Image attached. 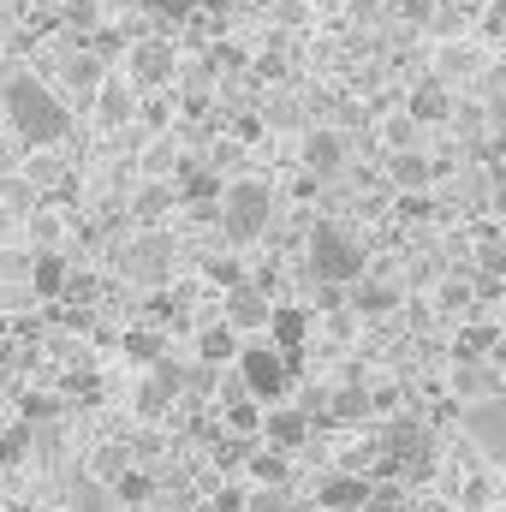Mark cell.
<instances>
[{"label":"cell","mask_w":506,"mask_h":512,"mask_svg":"<svg viewBox=\"0 0 506 512\" xmlns=\"http://www.w3.org/2000/svg\"><path fill=\"white\" fill-rule=\"evenodd\" d=\"M126 358L155 370V364H161V334H155V328H131L126 334Z\"/></svg>","instance_id":"cell-26"},{"label":"cell","mask_w":506,"mask_h":512,"mask_svg":"<svg viewBox=\"0 0 506 512\" xmlns=\"http://www.w3.org/2000/svg\"><path fill=\"white\" fill-rule=\"evenodd\" d=\"M364 512H399V501H393V495H376V501H370Z\"/></svg>","instance_id":"cell-37"},{"label":"cell","mask_w":506,"mask_h":512,"mask_svg":"<svg viewBox=\"0 0 506 512\" xmlns=\"http://www.w3.org/2000/svg\"><path fill=\"white\" fill-rule=\"evenodd\" d=\"M90 108H96V120H102V126H131V120H137V90H131L126 78H108V84L96 90V102H90Z\"/></svg>","instance_id":"cell-17"},{"label":"cell","mask_w":506,"mask_h":512,"mask_svg":"<svg viewBox=\"0 0 506 512\" xmlns=\"http://www.w3.org/2000/svg\"><path fill=\"white\" fill-rule=\"evenodd\" d=\"M245 471H251V483H262V489H286V477H292V453H280V447H256L251 459H245Z\"/></svg>","instance_id":"cell-21"},{"label":"cell","mask_w":506,"mask_h":512,"mask_svg":"<svg viewBox=\"0 0 506 512\" xmlns=\"http://www.w3.org/2000/svg\"><path fill=\"white\" fill-rule=\"evenodd\" d=\"M310 280H322V286H340V292H352L358 280H364V268H370V251H364V239L352 233V227H340V221H316L310 227Z\"/></svg>","instance_id":"cell-2"},{"label":"cell","mask_w":506,"mask_h":512,"mask_svg":"<svg viewBox=\"0 0 506 512\" xmlns=\"http://www.w3.org/2000/svg\"><path fill=\"white\" fill-rule=\"evenodd\" d=\"M197 6H203V0H143V12H155V18H173V24H179V18H191Z\"/></svg>","instance_id":"cell-31"},{"label":"cell","mask_w":506,"mask_h":512,"mask_svg":"<svg viewBox=\"0 0 506 512\" xmlns=\"http://www.w3.org/2000/svg\"><path fill=\"white\" fill-rule=\"evenodd\" d=\"M66 280H72L66 256H60V251H36V262H30V292H36V298H60V292H66Z\"/></svg>","instance_id":"cell-20"},{"label":"cell","mask_w":506,"mask_h":512,"mask_svg":"<svg viewBox=\"0 0 506 512\" xmlns=\"http://www.w3.org/2000/svg\"><path fill=\"white\" fill-rule=\"evenodd\" d=\"M245 512H286V501H280V489H262V495L245 501Z\"/></svg>","instance_id":"cell-33"},{"label":"cell","mask_w":506,"mask_h":512,"mask_svg":"<svg viewBox=\"0 0 506 512\" xmlns=\"http://www.w3.org/2000/svg\"><path fill=\"white\" fill-rule=\"evenodd\" d=\"M364 405H370V399H364L358 387H346V393H334V417H358Z\"/></svg>","instance_id":"cell-32"},{"label":"cell","mask_w":506,"mask_h":512,"mask_svg":"<svg viewBox=\"0 0 506 512\" xmlns=\"http://www.w3.org/2000/svg\"><path fill=\"white\" fill-rule=\"evenodd\" d=\"M245 501H251L245 489H221V501H215V512H245Z\"/></svg>","instance_id":"cell-34"},{"label":"cell","mask_w":506,"mask_h":512,"mask_svg":"<svg viewBox=\"0 0 506 512\" xmlns=\"http://www.w3.org/2000/svg\"><path fill=\"white\" fill-rule=\"evenodd\" d=\"M72 24H96V6L90 0H72Z\"/></svg>","instance_id":"cell-36"},{"label":"cell","mask_w":506,"mask_h":512,"mask_svg":"<svg viewBox=\"0 0 506 512\" xmlns=\"http://www.w3.org/2000/svg\"><path fill=\"white\" fill-rule=\"evenodd\" d=\"M66 84H72V90H78L84 102H96V90L108 84V60H102V54H96V48L84 42V48H78V54L66 60Z\"/></svg>","instance_id":"cell-19"},{"label":"cell","mask_w":506,"mask_h":512,"mask_svg":"<svg viewBox=\"0 0 506 512\" xmlns=\"http://www.w3.org/2000/svg\"><path fill=\"white\" fill-rule=\"evenodd\" d=\"M30 429H36V423H24V417L0 429V465H18V459L30 453Z\"/></svg>","instance_id":"cell-27"},{"label":"cell","mask_w":506,"mask_h":512,"mask_svg":"<svg viewBox=\"0 0 506 512\" xmlns=\"http://www.w3.org/2000/svg\"><path fill=\"white\" fill-rule=\"evenodd\" d=\"M60 411V399L54 393H24V423H48Z\"/></svg>","instance_id":"cell-30"},{"label":"cell","mask_w":506,"mask_h":512,"mask_svg":"<svg viewBox=\"0 0 506 512\" xmlns=\"http://www.w3.org/2000/svg\"><path fill=\"white\" fill-rule=\"evenodd\" d=\"M0 108H6V126H12V137H18L24 149H60L66 131H72L66 102H60L42 78H12L6 96H0Z\"/></svg>","instance_id":"cell-1"},{"label":"cell","mask_w":506,"mask_h":512,"mask_svg":"<svg viewBox=\"0 0 506 512\" xmlns=\"http://www.w3.org/2000/svg\"><path fill=\"white\" fill-rule=\"evenodd\" d=\"M173 203H179V185H173V179H149V185L137 191L131 215H137V221H155V215H167Z\"/></svg>","instance_id":"cell-22"},{"label":"cell","mask_w":506,"mask_h":512,"mask_svg":"<svg viewBox=\"0 0 506 512\" xmlns=\"http://www.w3.org/2000/svg\"><path fill=\"white\" fill-rule=\"evenodd\" d=\"M6 6H30V0H6Z\"/></svg>","instance_id":"cell-38"},{"label":"cell","mask_w":506,"mask_h":512,"mask_svg":"<svg viewBox=\"0 0 506 512\" xmlns=\"http://www.w3.org/2000/svg\"><path fill=\"white\" fill-rule=\"evenodd\" d=\"M441 304H447V310H465V304H471V286H447Z\"/></svg>","instance_id":"cell-35"},{"label":"cell","mask_w":506,"mask_h":512,"mask_svg":"<svg viewBox=\"0 0 506 512\" xmlns=\"http://www.w3.org/2000/svg\"><path fill=\"white\" fill-rule=\"evenodd\" d=\"M465 435H471V447L489 459V465H506V399H477V405H465Z\"/></svg>","instance_id":"cell-6"},{"label":"cell","mask_w":506,"mask_h":512,"mask_svg":"<svg viewBox=\"0 0 506 512\" xmlns=\"http://www.w3.org/2000/svg\"><path fill=\"white\" fill-rule=\"evenodd\" d=\"M376 501V489H370V477H358V471H334V477H322V489H316V507L322 512H364Z\"/></svg>","instance_id":"cell-11"},{"label":"cell","mask_w":506,"mask_h":512,"mask_svg":"<svg viewBox=\"0 0 506 512\" xmlns=\"http://www.w3.org/2000/svg\"><path fill=\"white\" fill-rule=\"evenodd\" d=\"M417 131H423V126H417L405 108H399L393 120H381V143H387V155H399V149H417Z\"/></svg>","instance_id":"cell-24"},{"label":"cell","mask_w":506,"mask_h":512,"mask_svg":"<svg viewBox=\"0 0 506 512\" xmlns=\"http://www.w3.org/2000/svg\"><path fill=\"white\" fill-rule=\"evenodd\" d=\"M173 72H179V48L173 42H155V36L126 42V84L131 90H161V84H173Z\"/></svg>","instance_id":"cell-5"},{"label":"cell","mask_w":506,"mask_h":512,"mask_svg":"<svg viewBox=\"0 0 506 512\" xmlns=\"http://www.w3.org/2000/svg\"><path fill=\"white\" fill-rule=\"evenodd\" d=\"M149 495H155V477H149V471H137V465L114 483V501H120V507H143Z\"/></svg>","instance_id":"cell-25"},{"label":"cell","mask_w":506,"mask_h":512,"mask_svg":"<svg viewBox=\"0 0 506 512\" xmlns=\"http://www.w3.org/2000/svg\"><path fill=\"white\" fill-rule=\"evenodd\" d=\"M387 185L405 191V197H423L435 185V161L423 149H399V155H387Z\"/></svg>","instance_id":"cell-12"},{"label":"cell","mask_w":506,"mask_h":512,"mask_svg":"<svg viewBox=\"0 0 506 512\" xmlns=\"http://www.w3.org/2000/svg\"><path fill=\"white\" fill-rule=\"evenodd\" d=\"M483 42H471V36H453V42H435V78L441 84H471V78H483Z\"/></svg>","instance_id":"cell-7"},{"label":"cell","mask_w":506,"mask_h":512,"mask_svg":"<svg viewBox=\"0 0 506 512\" xmlns=\"http://www.w3.org/2000/svg\"><path fill=\"white\" fill-rule=\"evenodd\" d=\"M239 352H245L239 328H227V322H209V328H197V364H203V370L239 364Z\"/></svg>","instance_id":"cell-14"},{"label":"cell","mask_w":506,"mask_h":512,"mask_svg":"<svg viewBox=\"0 0 506 512\" xmlns=\"http://www.w3.org/2000/svg\"><path fill=\"white\" fill-rule=\"evenodd\" d=\"M137 167H143V179H179V167H185V155H179V137H173V131H155V137L143 143Z\"/></svg>","instance_id":"cell-16"},{"label":"cell","mask_w":506,"mask_h":512,"mask_svg":"<svg viewBox=\"0 0 506 512\" xmlns=\"http://www.w3.org/2000/svg\"><path fill=\"white\" fill-rule=\"evenodd\" d=\"M298 161H304V173H316V179H340V173H346V137H340L334 126L304 131Z\"/></svg>","instance_id":"cell-8"},{"label":"cell","mask_w":506,"mask_h":512,"mask_svg":"<svg viewBox=\"0 0 506 512\" xmlns=\"http://www.w3.org/2000/svg\"><path fill=\"white\" fill-rule=\"evenodd\" d=\"M405 114H411L417 126H447V120H453V84H441L435 72L417 78V84L405 90Z\"/></svg>","instance_id":"cell-10"},{"label":"cell","mask_w":506,"mask_h":512,"mask_svg":"<svg viewBox=\"0 0 506 512\" xmlns=\"http://www.w3.org/2000/svg\"><path fill=\"white\" fill-rule=\"evenodd\" d=\"M262 441L280 447V453H298V447L310 441V417H304L298 405H268V417H262Z\"/></svg>","instance_id":"cell-13"},{"label":"cell","mask_w":506,"mask_h":512,"mask_svg":"<svg viewBox=\"0 0 506 512\" xmlns=\"http://www.w3.org/2000/svg\"><path fill=\"white\" fill-rule=\"evenodd\" d=\"M268 340L298 364V346L310 340V310L304 304H274V322H268Z\"/></svg>","instance_id":"cell-15"},{"label":"cell","mask_w":506,"mask_h":512,"mask_svg":"<svg viewBox=\"0 0 506 512\" xmlns=\"http://www.w3.org/2000/svg\"><path fill=\"white\" fill-rule=\"evenodd\" d=\"M233 370H239V382L251 387L256 405H280V399H286V387H292V376H298V364H292L274 340H256V346H245Z\"/></svg>","instance_id":"cell-4"},{"label":"cell","mask_w":506,"mask_h":512,"mask_svg":"<svg viewBox=\"0 0 506 512\" xmlns=\"http://www.w3.org/2000/svg\"><path fill=\"white\" fill-rule=\"evenodd\" d=\"M453 393H459L465 405L495 399V393H501V382H495V364H489V358H459V370H453Z\"/></svg>","instance_id":"cell-18"},{"label":"cell","mask_w":506,"mask_h":512,"mask_svg":"<svg viewBox=\"0 0 506 512\" xmlns=\"http://www.w3.org/2000/svg\"><path fill=\"white\" fill-rule=\"evenodd\" d=\"M126 471H131V453H126V447H102V453H96V477H108V483H120Z\"/></svg>","instance_id":"cell-29"},{"label":"cell","mask_w":506,"mask_h":512,"mask_svg":"<svg viewBox=\"0 0 506 512\" xmlns=\"http://www.w3.org/2000/svg\"><path fill=\"white\" fill-rule=\"evenodd\" d=\"M477 262H483V274L495 280L506 268V245H501V227H483V239H477Z\"/></svg>","instance_id":"cell-28"},{"label":"cell","mask_w":506,"mask_h":512,"mask_svg":"<svg viewBox=\"0 0 506 512\" xmlns=\"http://www.w3.org/2000/svg\"><path fill=\"white\" fill-rule=\"evenodd\" d=\"M221 233L233 239V245H251L268 233V221H274V191H268V179H227V197H221Z\"/></svg>","instance_id":"cell-3"},{"label":"cell","mask_w":506,"mask_h":512,"mask_svg":"<svg viewBox=\"0 0 506 512\" xmlns=\"http://www.w3.org/2000/svg\"><path fill=\"white\" fill-rule=\"evenodd\" d=\"M221 322H227V328H239V334H256V328H268V322H274V304H268V292H262L256 280H245V286H233V292H227Z\"/></svg>","instance_id":"cell-9"},{"label":"cell","mask_w":506,"mask_h":512,"mask_svg":"<svg viewBox=\"0 0 506 512\" xmlns=\"http://www.w3.org/2000/svg\"><path fill=\"white\" fill-rule=\"evenodd\" d=\"M393 304H399V292L381 286V280H358V286H352V310H358V316H387Z\"/></svg>","instance_id":"cell-23"}]
</instances>
